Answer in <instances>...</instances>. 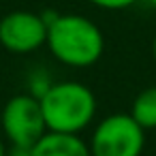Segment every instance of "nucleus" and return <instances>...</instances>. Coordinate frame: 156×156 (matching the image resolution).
Instances as JSON below:
<instances>
[{
	"label": "nucleus",
	"instance_id": "1",
	"mask_svg": "<svg viewBox=\"0 0 156 156\" xmlns=\"http://www.w3.org/2000/svg\"><path fill=\"white\" fill-rule=\"evenodd\" d=\"M47 22V41L51 56L73 69H86L101 60L105 37L101 28L79 13H43Z\"/></svg>",
	"mask_w": 156,
	"mask_h": 156
},
{
	"label": "nucleus",
	"instance_id": "2",
	"mask_svg": "<svg viewBox=\"0 0 156 156\" xmlns=\"http://www.w3.org/2000/svg\"><path fill=\"white\" fill-rule=\"evenodd\" d=\"M39 103L49 133L81 135L96 115V96L79 81H54Z\"/></svg>",
	"mask_w": 156,
	"mask_h": 156
},
{
	"label": "nucleus",
	"instance_id": "3",
	"mask_svg": "<svg viewBox=\"0 0 156 156\" xmlns=\"http://www.w3.org/2000/svg\"><path fill=\"white\" fill-rule=\"evenodd\" d=\"M88 147L92 156H141L145 130L130 113H111L94 126Z\"/></svg>",
	"mask_w": 156,
	"mask_h": 156
},
{
	"label": "nucleus",
	"instance_id": "4",
	"mask_svg": "<svg viewBox=\"0 0 156 156\" xmlns=\"http://www.w3.org/2000/svg\"><path fill=\"white\" fill-rule=\"evenodd\" d=\"M0 128L9 145L32 147L47 133L39 98L28 92L11 96L0 115Z\"/></svg>",
	"mask_w": 156,
	"mask_h": 156
},
{
	"label": "nucleus",
	"instance_id": "5",
	"mask_svg": "<svg viewBox=\"0 0 156 156\" xmlns=\"http://www.w3.org/2000/svg\"><path fill=\"white\" fill-rule=\"evenodd\" d=\"M47 41V22L34 11H11L0 20V45L11 54H32Z\"/></svg>",
	"mask_w": 156,
	"mask_h": 156
},
{
	"label": "nucleus",
	"instance_id": "6",
	"mask_svg": "<svg viewBox=\"0 0 156 156\" xmlns=\"http://www.w3.org/2000/svg\"><path fill=\"white\" fill-rule=\"evenodd\" d=\"M32 156H92L88 143L79 135L45 133L34 145Z\"/></svg>",
	"mask_w": 156,
	"mask_h": 156
},
{
	"label": "nucleus",
	"instance_id": "7",
	"mask_svg": "<svg viewBox=\"0 0 156 156\" xmlns=\"http://www.w3.org/2000/svg\"><path fill=\"white\" fill-rule=\"evenodd\" d=\"M128 113L143 130H154L156 128V86L141 90L135 96Z\"/></svg>",
	"mask_w": 156,
	"mask_h": 156
},
{
	"label": "nucleus",
	"instance_id": "8",
	"mask_svg": "<svg viewBox=\"0 0 156 156\" xmlns=\"http://www.w3.org/2000/svg\"><path fill=\"white\" fill-rule=\"evenodd\" d=\"M54 81L47 77V73L45 71H32L30 73V77H28V94H32V96H37V98H41L47 90H49V86H51Z\"/></svg>",
	"mask_w": 156,
	"mask_h": 156
},
{
	"label": "nucleus",
	"instance_id": "9",
	"mask_svg": "<svg viewBox=\"0 0 156 156\" xmlns=\"http://www.w3.org/2000/svg\"><path fill=\"white\" fill-rule=\"evenodd\" d=\"M90 2L98 9H105V11H122V9L133 7L139 0H90Z\"/></svg>",
	"mask_w": 156,
	"mask_h": 156
},
{
	"label": "nucleus",
	"instance_id": "10",
	"mask_svg": "<svg viewBox=\"0 0 156 156\" xmlns=\"http://www.w3.org/2000/svg\"><path fill=\"white\" fill-rule=\"evenodd\" d=\"M7 156H32V147H28V145H7Z\"/></svg>",
	"mask_w": 156,
	"mask_h": 156
},
{
	"label": "nucleus",
	"instance_id": "11",
	"mask_svg": "<svg viewBox=\"0 0 156 156\" xmlns=\"http://www.w3.org/2000/svg\"><path fill=\"white\" fill-rule=\"evenodd\" d=\"M0 156H7V143L2 137H0Z\"/></svg>",
	"mask_w": 156,
	"mask_h": 156
},
{
	"label": "nucleus",
	"instance_id": "12",
	"mask_svg": "<svg viewBox=\"0 0 156 156\" xmlns=\"http://www.w3.org/2000/svg\"><path fill=\"white\" fill-rule=\"evenodd\" d=\"M152 54H154V60H156V37H154V43H152Z\"/></svg>",
	"mask_w": 156,
	"mask_h": 156
},
{
	"label": "nucleus",
	"instance_id": "13",
	"mask_svg": "<svg viewBox=\"0 0 156 156\" xmlns=\"http://www.w3.org/2000/svg\"><path fill=\"white\" fill-rule=\"evenodd\" d=\"M145 2H147L150 7H154V9H156V0H145Z\"/></svg>",
	"mask_w": 156,
	"mask_h": 156
}]
</instances>
